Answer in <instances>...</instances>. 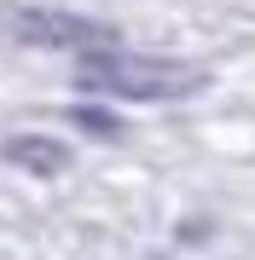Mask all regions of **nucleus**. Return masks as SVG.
<instances>
[{"instance_id":"nucleus-1","label":"nucleus","mask_w":255,"mask_h":260,"mask_svg":"<svg viewBox=\"0 0 255 260\" xmlns=\"http://www.w3.org/2000/svg\"><path fill=\"white\" fill-rule=\"evenodd\" d=\"M76 87L99 99H122V104H174V99L203 93L209 70L186 64V58H162V52H122V41H116V47L81 52Z\"/></svg>"},{"instance_id":"nucleus-2","label":"nucleus","mask_w":255,"mask_h":260,"mask_svg":"<svg viewBox=\"0 0 255 260\" xmlns=\"http://www.w3.org/2000/svg\"><path fill=\"white\" fill-rule=\"evenodd\" d=\"M0 35L23 41V47H58V52H99L122 41L110 23L70 18V12H52V6H0Z\"/></svg>"},{"instance_id":"nucleus-3","label":"nucleus","mask_w":255,"mask_h":260,"mask_svg":"<svg viewBox=\"0 0 255 260\" xmlns=\"http://www.w3.org/2000/svg\"><path fill=\"white\" fill-rule=\"evenodd\" d=\"M0 156L18 162V168H35V174H58V168L70 162V150L58 145V139H6Z\"/></svg>"}]
</instances>
